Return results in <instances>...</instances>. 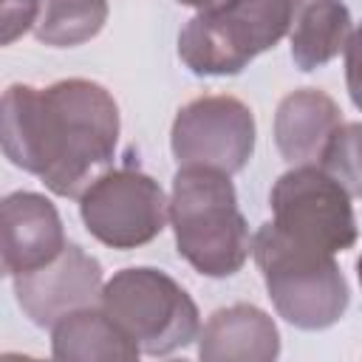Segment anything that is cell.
Masks as SVG:
<instances>
[{"label":"cell","instance_id":"4","mask_svg":"<svg viewBox=\"0 0 362 362\" xmlns=\"http://www.w3.org/2000/svg\"><path fill=\"white\" fill-rule=\"evenodd\" d=\"M291 20L294 0H221L181 28L178 57L198 76H232L274 48Z\"/></svg>","mask_w":362,"mask_h":362},{"label":"cell","instance_id":"18","mask_svg":"<svg viewBox=\"0 0 362 362\" xmlns=\"http://www.w3.org/2000/svg\"><path fill=\"white\" fill-rule=\"evenodd\" d=\"M345 82H348L351 102L362 110V25L351 34L345 45Z\"/></svg>","mask_w":362,"mask_h":362},{"label":"cell","instance_id":"7","mask_svg":"<svg viewBox=\"0 0 362 362\" xmlns=\"http://www.w3.org/2000/svg\"><path fill=\"white\" fill-rule=\"evenodd\" d=\"M85 229L110 249H136L161 235L170 221V201L156 178L141 170H105L82 195Z\"/></svg>","mask_w":362,"mask_h":362},{"label":"cell","instance_id":"1","mask_svg":"<svg viewBox=\"0 0 362 362\" xmlns=\"http://www.w3.org/2000/svg\"><path fill=\"white\" fill-rule=\"evenodd\" d=\"M6 158L42 178L59 198H79L113 161L119 105L93 79H59L48 88L8 85L0 102Z\"/></svg>","mask_w":362,"mask_h":362},{"label":"cell","instance_id":"20","mask_svg":"<svg viewBox=\"0 0 362 362\" xmlns=\"http://www.w3.org/2000/svg\"><path fill=\"white\" fill-rule=\"evenodd\" d=\"M356 277H359V286H362V255H359V260H356Z\"/></svg>","mask_w":362,"mask_h":362},{"label":"cell","instance_id":"8","mask_svg":"<svg viewBox=\"0 0 362 362\" xmlns=\"http://www.w3.org/2000/svg\"><path fill=\"white\" fill-rule=\"evenodd\" d=\"M170 147L178 167H212L232 175L255 153V116L238 96H198L175 113Z\"/></svg>","mask_w":362,"mask_h":362},{"label":"cell","instance_id":"14","mask_svg":"<svg viewBox=\"0 0 362 362\" xmlns=\"http://www.w3.org/2000/svg\"><path fill=\"white\" fill-rule=\"evenodd\" d=\"M354 34L351 11L342 0H294L288 31L291 59L300 71H317L345 51Z\"/></svg>","mask_w":362,"mask_h":362},{"label":"cell","instance_id":"9","mask_svg":"<svg viewBox=\"0 0 362 362\" xmlns=\"http://www.w3.org/2000/svg\"><path fill=\"white\" fill-rule=\"evenodd\" d=\"M11 280L20 308L40 328H51L65 314L90 305L105 286L99 260L76 243H68L51 263Z\"/></svg>","mask_w":362,"mask_h":362},{"label":"cell","instance_id":"16","mask_svg":"<svg viewBox=\"0 0 362 362\" xmlns=\"http://www.w3.org/2000/svg\"><path fill=\"white\" fill-rule=\"evenodd\" d=\"M320 167L337 178L351 198H362V122L339 124L322 147Z\"/></svg>","mask_w":362,"mask_h":362},{"label":"cell","instance_id":"13","mask_svg":"<svg viewBox=\"0 0 362 362\" xmlns=\"http://www.w3.org/2000/svg\"><path fill=\"white\" fill-rule=\"evenodd\" d=\"M51 354L62 362H133L141 348L102 305H85L51 325Z\"/></svg>","mask_w":362,"mask_h":362},{"label":"cell","instance_id":"12","mask_svg":"<svg viewBox=\"0 0 362 362\" xmlns=\"http://www.w3.org/2000/svg\"><path fill=\"white\" fill-rule=\"evenodd\" d=\"M342 124V110L320 88H297L286 93L274 113V144L291 164H314L325 141Z\"/></svg>","mask_w":362,"mask_h":362},{"label":"cell","instance_id":"10","mask_svg":"<svg viewBox=\"0 0 362 362\" xmlns=\"http://www.w3.org/2000/svg\"><path fill=\"white\" fill-rule=\"evenodd\" d=\"M68 246L57 206L40 192H8L0 204V257L6 277L51 263Z\"/></svg>","mask_w":362,"mask_h":362},{"label":"cell","instance_id":"19","mask_svg":"<svg viewBox=\"0 0 362 362\" xmlns=\"http://www.w3.org/2000/svg\"><path fill=\"white\" fill-rule=\"evenodd\" d=\"M178 3H181V6H189V8H198V11H201V8H212V6H218L221 0H178Z\"/></svg>","mask_w":362,"mask_h":362},{"label":"cell","instance_id":"17","mask_svg":"<svg viewBox=\"0 0 362 362\" xmlns=\"http://www.w3.org/2000/svg\"><path fill=\"white\" fill-rule=\"evenodd\" d=\"M37 8H40L37 0H6V8H3V42L6 45L37 23Z\"/></svg>","mask_w":362,"mask_h":362},{"label":"cell","instance_id":"2","mask_svg":"<svg viewBox=\"0 0 362 362\" xmlns=\"http://www.w3.org/2000/svg\"><path fill=\"white\" fill-rule=\"evenodd\" d=\"M170 223L178 255L204 277L240 272L252 252V235L229 173L178 167L170 192Z\"/></svg>","mask_w":362,"mask_h":362},{"label":"cell","instance_id":"3","mask_svg":"<svg viewBox=\"0 0 362 362\" xmlns=\"http://www.w3.org/2000/svg\"><path fill=\"white\" fill-rule=\"evenodd\" d=\"M252 255L277 314L303 331H322L348 308V283L334 252L286 235L272 221L252 238Z\"/></svg>","mask_w":362,"mask_h":362},{"label":"cell","instance_id":"6","mask_svg":"<svg viewBox=\"0 0 362 362\" xmlns=\"http://www.w3.org/2000/svg\"><path fill=\"white\" fill-rule=\"evenodd\" d=\"M269 204L272 223L303 243L334 255L356 243L351 192L320 164H294L283 173L269 192Z\"/></svg>","mask_w":362,"mask_h":362},{"label":"cell","instance_id":"5","mask_svg":"<svg viewBox=\"0 0 362 362\" xmlns=\"http://www.w3.org/2000/svg\"><path fill=\"white\" fill-rule=\"evenodd\" d=\"M99 305L150 356H167L201 334L195 300L167 272L130 266L116 272L99 294Z\"/></svg>","mask_w":362,"mask_h":362},{"label":"cell","instance_id":"11","mask_svg":"<svg viewBox=\"0 0 362 362\" xmlns=\"http://www.w3.org/2000/svg\"><path fill=\"white\" fill-rule=\"evenodd\" d=\"M277 354L280 331L252 303L218 308L198 334V356L204 362H272Z\"/></svg>","mask_w":362,"mask_h":362},{"label":"cell","instance_id":"15","mask_svg":"<svg viewBox=\"0 0 362 362\" xmlns=\"http://www.w3.org/2000/svg\"><path fill=\"white\" fill-rule=\"evenodd\" d=\"M34 34L54 48H71L93 40L107 23V0H37Z\"/></svg>","mask_w":362,"mask_h":362}]
</instances>
